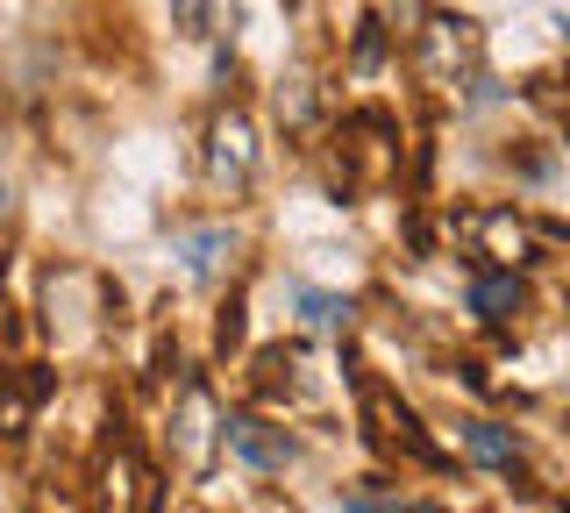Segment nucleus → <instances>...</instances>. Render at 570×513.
<instances>
[{"label": "nucleus", "mask_w": 570, "mask_h": 513, "mask_svg": "<svg viewBox=\"0 0 570 513\" xmlns=\"http://www.w3.org/2000/svg\"><path fill=\"white\" fill-rule=\"evenodd\" d=\"M0 207H8V179H0Z\"/></svg>", "instance_id": "5"}, {"label": "nucleus", "mask_w": 570, "mask_h": 513, "mask_svg": "<svg viewBox=\"0 0 570 513\" xmlns=\"http://www.w3.org/2000/svg\"><path fill=\"white\" fill-rule=\"evenodd\" d=\"M471 307L485 314V322H507V314L521 307V286H513V278H478V286H471Z\"/></svg>", "instance_id": "3"}, {"label": "nucleus", "mask_w": 570, "mask_h": 513, "mask_svg": "<svg viewBox=\"0 0 570 513\" xmlns=\"http://www.w3.org/2000/svg\"><path fill=\"white\" fill-rule=\"evenodd\" d=\"M214 171H236V179L249 171V129H243L236 115H228L222 129H214Z\"/></svg>", "instance_id": "2"}, {"label": "nucleus", "mask_w": 570, "mask_h": 513, "mask_svg": "<svg viewBox=\"0 0 570 513\" xmlns=\"http://www.w3.org/2000/svg\"><path fill=\"white\" fill-rule=\"evenodd\" d=\"M463 442H471L478 464H513V435L492 428V421H463Z\"/></svg>", "instance_id": "4"}, {"label": "nucleus", "mask_w": 570, "mask_h": 513, "mask_svg": "<svg viewBox=\"0 0 570 513\" xmlns=\"http://www.w3.org/2000/svg\"><path fill=\"white\" fill-rule=\"evenodd\" d=\"M228 442H236L249 464H285V456H293V442H285V435H264V421H228Z\"/></svg>", "instance_id": "1"}]
</instances>
